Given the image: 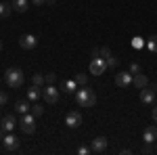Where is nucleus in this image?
<instances>
[{
    "label": "nucleus",
    "instance_id": "1",
    "mask_svg": "<svg viewBox=\"0 0 157 155\" xmlns=\"http://www.w3.org/2000/svg\"><path fill=\"white\" fill-rule=\"evenodd\" d=\"M75 103L80 105V107H94L97 105V95H94V90L92 88H88V86H82V88H78L75 90Z\"/></svg>",
    "mask_w": 157,
    "mask_h": 155
},
{
    "label": "nucleus",
    "instance_id": "2",
    "mask_svg": "<svg viewBox=\"0 0 157 155\" xmlns=\"http://www.w3.org/2000/svg\"><path fill=\"white\" fill-rule=\"evenodd\" d=\"M4 82H6V86H11V88H21L23 82H25V76L19 67H9L4 72Z\"/></svg>",
    "mask_w": 157,
    "mask_h": 155
},
{
    "label": "nucleus",
    "instance_id": "3",
    "mask_svg": "<svg viewBox=\"0 0 157 155\" xmlns=\"http://www.w3.org/2000/svg\"><path fill=\"white\" fill-rule=\"evenodd\" d=\"M19 128H21L23 134H34V132H36V115H34V113H25V115H21Z\"/></svg>",
    "mask_w": 157,
    "mask_h": 155
},
{
    "label": "nucleus",
    "instance_id": "4",
    "mask_svg": "<svg viewBox=\"0 0 157 155\" xmlns=\"http://www.w3.org/2000/svg\"><path fill=\"white\" fill-rule=\"evenodd\" d=\"M155 96H157V86H145V88H140V103H145V105H153L155 103Z\"/></svg>",
    "mask_w": 157,
    "mask_h": 155
},
{
    "label": "nucleus",
    "instance_id": "5",
    "mask_svg": "<svg viewBox=\"0 0 157 155\" xmlns=\"http://www.w3.org/2000/svg\"><path fill=\"white\" fill-rule=\"evenodd\" d=\"M107 72V61L103 59V57H94V59L90 61V73L92 76H101V73Z\"/></svg>",
    "mask_w": 157,
    "mask_h": 155
},
{
    "label": "nucleus",
    "instance_id": "6",
    "mask_svg": "<svg viewBox=\"0 0 157 155\" xmlns=\"http://www.w3.org/2000/svg\"><path fill=\"white\" fill-rule=\"evenodd\" d=\"M42 96H44L46 103H57V101H59V90H57V86L46 84V86L42 88Z\"/></svg>",
    "mask_w": 157,
    "mask_h": 155
},
{
    "label": "nucleus",
    "instance_id": "7",
    "mask_svg": "<svg viewBox=\"0 0 157 155\" xmlns=\"http://www.w3.org/2000/svg\"><path fill=\"white\" fill-rule=\"evenodd\" d=\"M2 145H4V149H6V151H17V149H19V145H21V141H19L15 134L6 132V134H4V138H2Z\"/></svg>",
    "mask_w": 157,
    "mask_h": 155
},
{
    "label": "nucleus",
    "instance_id": "8",
    "mask_svg": "<svg viewBox=\"0 0 157 155\" xmlns=\"http://www.w3.org/2000/svg\"><path fill=\"white\" fill-rule=\"evenodd\" d=\"M19 46L25 48V50H34L38 46V38L34 34H23V36L19 38Z\"/></svg>",
    "mask_w": 157,
    "mask_h": 155
},
{
    "label": "nucleus",
    "instance_id": "9",
    "mask_svg": "<svg viewBox=\"0 0 157 155\" xmlns=\"http://www.w3.org/2000/svg\"><path fill=\"white\" fill-rule=\"evenodd\" d=\"M109 147V141L105 138V136H97L92 143H90V151L92 153H105Z\"/></svg>",
    "mask_w": 157,
    "mask_h": 155
},
{
    "label": "nucleus",
    "instance_id": "10",
    "mask_svg": "<svg viewBox=\"0 0 157 155\" xmlns=\"http://www.w3.org/2000/svg\"><path fill=\"white\" fill-rule=\"evenodd\" d=\"M115 84H117L120 88H128V86L132 84V73H130V72H120V73H115Z\"/></svg>",
    "mask_w": 157,
    "mask_h": 155
},
{
    "label": "nucleus",
    "instance_id": "11",
    "mask_svg": "<svg viewBox=\"0 0 157 155\" xmlns=\"http://www.w3.org/2000/svg\"><path fill=\"white\" fill-rule=\"evenodd\" d=\"M143 143L153 145L157 143V126H147L145 132H143Z\"/></svg>",
    "mask_w": 157,
    "mask_h": 155
},
{
    "label": "nucleus",
    "instance_id": "12",
    "mask_svg": "<svg viewBox=\"0 0 157 155\" xmlns=\"http://www.w3.org/2000/svg\"><path fill=\"white\" fill-rule=\"evenodd\" d=\"M65 124H67L69 128H78V126L82 124V113H80V111H69L67 118H65Z\"/></svg>",
    "mask_w": 157,
    "mask_h": 155
},
{
    "label": "nucleus",
    "instance_id": "13",
    "mask_svg": "<svg viewBox=\"0 0 157 155\" xmlns=\"http://www.w3.org/2000/svg\"><path fill=\"white\" fill-rule=\"evenodd\" d=\"M132 84L136 86V88H138V90H140V88L149 86V80H147V76H145V73L140 72V73H134V76H132Z\"/></svg>",
    "mask_w": 157,
    "mask_h": 155
},
{
    "label": "nucleus",
    "instance_id": "14",
    "mask_svg": "<svg viewBox=\"0 0 157 155\" xmlns=\"http://www.w3.org/2000/svg\"><path fill=\"white\" fill-rule=\"evenodd\" d=\"M15 126H17V122H15V118H13V115H4V118H2L0 128H2L4 132H13V130H15Z\"/></svg>",
    "mask_w": 157,
    "mask_h": 155
},
{
    "label": "nucleus",
    "instance_id": "15",
    "mask_svg": "<svg viewBox=\"0 0 157 155\" xmlns=\"http://www.w3.org/2000/svg\"><path fill=\"white\" fill-rule=\"evenodd\" d=\"M11 4H13V11H17V13H25L29 9V2L27 0H13Z\"/></svg>",
    "mask_w": 157,
    "mask_h": 155
},
{
    "label": "nucleus",
    "instance_id": "16",
    "mask_svg": "<svg viewBox=\"0 0 157 155\" xmlns=\"http://www.w3.org/2000/svg\"><path fill=\"white\" fill-rule=\"evenodd\" d=\"M40 95H42V88H40V86H36V84L27 88V99H29V101H38V99H40Z\"/></svg>",
    "mask_w": 157,
    "mask_h": 155
},
{
    "label": "nucleus",
    "instance_id": "17",
    "mask_svg": "<svg viewBox=\"0 0 157 155\" xmlns=\"http://www.w3.org/2000/svg\"><path fill=\"white\" fill-rule=\"evenodd\" d=\"M75 90H78V82H75V80H65V82H63V92L75 95Z\"/></svg>",
    "mask_w": 157,
    "mask_h": 155
},
{
    "label": "nucleus",
    "instance_id": "18",
    "mask_svg": "<svg viewBox=\"0 0 157 155\" xmlns=\"http://www.w3.org/2000/svg\"><path fill=\"white\" fill-rule=\"evenodd\" d=\"M29 109H32V105H29V103H25V101H19V103L15 105V111H17L19 115H25V113H29Z\"/></svg>",
    "mask_w": 157,
    "mask_h": 155
},
{
    "label": "nucleus",
    "instance_id": "19",
    "mask_svg": "<svg viewBox=\"0 0 157 155\" xmlns=\"http://www.w3.org/2000/svg\"><path fill=\"white\" fill-rule=\"evenodd\" d=\"M13 13V4L9 2H0V17H9Z\"/></svg>",
    "mask_w": 157,
    "mask_h": 155
},
{
    "label": "nucleus",
    "instance_id": "20",
    "mask_svg": "<svg viewBox=\"0 0 157 155\" xmlns=\"http://www.w3.org/2000/svg\"><path fill=\"white\" fill-rule=\"evenodd\" d=\"M32 82L36 84V86H40V88H44L46 80H44V76H42V73H34V76H32Z\"/></svg>",
    "mask_w": 157,
    "mask_h": 155
},
{
    "label": "nucleus",
    "instance_id": "21",
    "mask_svg": "<svg viewBox=\"0 0 157 155\" xmlns=\"http://www.w3.org/2000/svg\"><path fill=\"white\" fill-rule=\"evenodd\" d=\"M147 48H149L151 52H157V36L147 38Z\"/></svg>",
    "mask_w": 157,
    "mask_h": 155
},
{
    "label": "nucleus",
    "instance_id": "22",
    "mask_svg": "<svg viewBox=\"0 0 157 155\" xmlns=\"http://www.w3.org/2000/svg\"><path fill=\"white\" fill-rule=\"evenodd\" d=\"M73 80L78 82V86H86V84H88V76H86V73H75Z\"/></svg>",
    "mask_w": 157,
    "mask_h": 155
},
{
    "label": "nucleus",
    "instance_id": "23",
    "mask_svg": "<svg viewBox=\"0 0 157 155\" xmlns=\"http://www.w3.org/2000/svg\"><path fill=\"white\" fill-rule=\"evenodd\" d=\"M132 46L134 48H143V46H147V40H143V38H132Z\"/></svg>",
    "mask_w": 157,
    "mask_h": 155
},
{
    "label": "nucleus",
    "instance_id": "24",
    "mask_svg": "<svg viewBox=\"0 0 157 155\" xmlns=\"http://www.w3.org/2000/svg\"><path fill=\"white\" fill-rule=\"evenodd\" d=\"M32 113H34V115H36V118H40V115H42V113H44V107H40V105H32Z\"/></svg>",
    "mask_w": 157,
    "mask_h": 155
},
{
    "label": "nucleus",
    "instance_id": "25",
    "mask_svg": "<svg viewBox=\"0 0 157 155\" xmlns=\"http://www.w3.org/2000/svg\"><path fill=\"white\" fill-rule=\"evenodd\" d=\"M105 61H107V67H117V63H120V61L115 59L113 55H109V57H107V59H105Z\"/></svg>",
    "mask_w": 157,
    "mask_h": 155
},
{
    "label": "nucleus",
    "instance_id": "26",
    "mask_svg": "<svg viewBox=\"0 0 157 155\" xmlns=\"http://www.w3.org/2000/svg\"><path fill=\"white\" fill-rule=\"evenodd\" d=\"M130 73H140V65H138V63H136V61H132V63H130Z\"/></svg>",
    "mask_w": 157,
    "mask_h": 155
},
{
    "label": "nucleus",
    "instance_id": "27",
    "mask_svg": "<svg viewBox=\"0 0 157 155\" xmlns=\"http://www.w3.org/2000/svg\"><path fill=\"white\" fill-rule=\"evenodd\" d=\"M109 55H111V48H109V46H101V57H103V59H107Z\"/></svg>",
    "mask_w": 157,
    "mask_h": 155
},
{
    "label": "nucleus",
    "instance_id": "28",
    "mask_svg": "<svg viewBox=\"0 0 157 155\" xmlns=\"http://www.w3.org/2000/svg\"><path fill=\"white\" fill-rule=\"evenodd\" d=\"M44 80H46V84H55V80H57V73H46V76H44Z\"/></svg>",
    "mask_w": 157,
    "mask_h": 155
},
{
    "label": "nucleus",
    "instance_id": "29",
    "mask_svg": "<svg viewBox=\"0 0 157 155\" xmlns=\"http://www.w3.org/2000/svg\"><path fill=\"white\" fill-rule=\"evenodd\" d=\"M90 153V147H78V155H88Z\"/></svg>",
    "mask_w": 157,
    "mask_h": 155
},
{
    "label": "nucleus",
    "instance_id": "30",
    "mask_svg": "<svg viewBox=\"0 0 157 155\" xmlns=\"http://www.w3.org/2000/svg\"><path fill=\"white\" fill-rule=\"evenodd\" d=\"M6 101H9L6 92H0V107H4V105H6Z\"/></svg>",
    "mask_w": 157,
    "mask_h": 155
},
{
    "label": "nucleus",
    "instance_id": "31",
    "mask_svg": "<svg viewBox=\"0 0 157 155\" xmlns=\"http://www.w3.org/2000/svg\"><path fill=\"white\" fill-rule=\"evenodd\" d=\"M90 57L94 59V57H101V48H92V52H90Z\"/></svg>",
    "mask_w": 157,
    "mask_h": 155
},
{
    "label": "nucleus",
    "instance_id": "32",
    "mask_svg": "<svg viewBox=\"0 0 157 155\" xmlns=\"http://www.w3.org/2000/svg\"><path fill=\"white\" fill-rule=\"evenodd\" d=\"M32 2H34L36 6H42V4H46V0H32Z\"/></svg>",
    "mask_w": 157,
    "mask_h": 155
},
{
    "label": "nucleus",
    "instance_id": "33",
    "mask_svg": "<svg viewBox=\"0 0 157 155\" xmlns=\"http://www.w3.org/2000/svg\"><path fill=\"white\" fill-rule=\"evenodd\" d=\"M4 134H6V132H4L2 128H0V143H2V138H4Z\"/></svg>",
    "mask_w": 157,
    "mask_h": 155
},
{
    "label": "nucleus",
    "instance_id": "34",
    "mask_svg": "<svg viewBox=\"0 0 157 155\" xmlns=\"http://www.w3.org/2000/svg\"><path fill=\"white\" fill-rule=\"evenodd\" d=\"M153 119L157 122V107H153Z\"/></svg>",
    "mask_w": 157,
    "mask_h": 155
},
{
    "label": "nucleus",
    "instance_id": "35",
    "mask_svg": "<svg viewBox=\"0 0 157 155\" xmlns=\"http://www.w3.org/2000/svg\"><path fill=\"white\" fill-rule=\"evenodd\" d=\"M55 2H57V0H46V4H55Z\"/></svg>",
    "mask_w": 157,
    "mask_h": 155
},
{
    "label": "nucleus",
    "instance_id": "36",
    "mask_svg": "<svg viewBox=\"0 0 157 155\" xmlns=\"http://www.w3.org/2000/svg\"><path fill=\"white\" fill-rule=\"evenodd\" d=\"M0 52H2V40H0Z\"/></svg>",
    "mask_w": 157,
    "mask_h": 155
},
{
    "label": "nucleus",
    "instance_id": "37",
    "mask_svg": "<svg viewBox=\"0 0 157 155\" xmlns=\"http://www.w3.org/2000/svg\"><path fill=\"white\" fill-rule=\"evenodd\" d=\"M155 153H157V147H155Z\"/></svg>",
    "mask_w": 157,
    "mask_h": 155
}]
</instances>
